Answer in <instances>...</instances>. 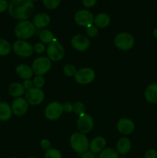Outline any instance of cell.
<instances>
[{"mask_svg":"<svg viewBox=\"0 0 157 158\" xmlns=\"http://www.w3.org/2000/svg\"><path fill=\"white\" fill-rule=\"evenodd\" d=\"M35 9L33 2L31 0H10L8 11L12 18L26 20L32 15Z\"/></svg>","mask_w":157,"mask_h":158,"instance_id":"6da1fadb","label":"cell"},{"mask_svg":"<svg viewBox=\"0 0 157 158\" xmlns=\"http://www.w3.org/2000/svg\"><path fill=\"white\" fill-rule=\"evenodd\" d=\"M35 32V27L32 22L22 20L15 26V36L20 40H26L31 38Z\"/></svg>","mask_w":157,"mask_h":158,"instance_id":"7a4b0ae2","label":"cell"},{"mask_svg":"<svg viewBox=\"0 0 157 158\" xmlns=\"http://www.w3.org/2000/svg\"><path fill=\"white\" fill-rule=\"evenodd\" d=\"M70 145L72 149L78 154H83L89 149V143L84 134L75 132L70 137Z\"/></svg>","mask_w":157,"mask_h":158,"instance_id":"3957f363","label":"cell"},{"mask_svg":"<svg viewBox=\"0 0 157 158\" xmlns=\"http://www.w3.org/2000/svg\"><path fill=\"white\" fill-rule=\"evenodd\" d=\"M46 52H47L48 58L51 61L57 62L61 60L64 57L65 49L61 43L54 40L48 46Z\"/></svg>","mask_w":157,"mask_h":158,"instance_id":"277c9868","label":"cell"},{"mask_svg":"<svg viewBox=\"0 0 157 158\" xmlns=\"http://www.w3.org/2000/svg\"><path fill=\"white\" fill-rule=\"evenodd\" d=\"M134 43L133 36L128 32H121L114 39V44L120 50H129L133 47Z\"/></svg>","mask_w":157,"mask_h":158,"instance_id":"5b68a950","label":"cell"},{"mask_svg":"<svg viewBox=\"0 0 157 158\" xmlns=\"http://www.w3.org/2000/svg\"><path fill=\"white\" fill-rule=\"evenodd\" d=\"M52 62L48 57H38L32 63V69L36 76H43L50 69Z\"/></svg>","mask_w":157,"mask_h":158,"instance_id":"8992f818","label":"cell"},{"mask_svg":"<svg viewBox=\"0 0 157 158\" xmlns=\"http://www.w3.org/2000/svg\"><path fill=\"white\" fill-rule=\"evenodd\" d=\"M14 52L21 57H29L32 55L34 52L33 47L26 40H17L12 46Z\"/></svg>","mask_w":157,"mask_h":158,"instance_id":"52a82bcc","label":"cell"},{"mask_svg":"<svg viewBox=\"0 0 157 158\" xmlns=\"http://www.w3.org/2000/svg\"><path fill=\"white\" fill-rule=\"evenodd\" d=\"M95 77V72L89 67L82 68L76 71L75 74V80L79 84H89L92 83Z\"/></svg>","mask_w":157,"mask_h":158,"instance_id":"ba28073f","label":"cell"},{"mask_svg":"<svg viewBox=\"0 0 157 158\" xmlns=\"http://www.w3.org/2000/svg\"><path fill=\"white\" fill-rule=\"evenodd\" d=\"M44 93L39 88L32 87L28 89L26 93V100L28 103L32 106L39 105L44 100Z\"/></svg>","mask_w":157,"mask_h":158,"instance_id":"9c48e42d","label":"cell"},{"mask_svg":"<svg viewBox=\"0 0 157 158\" xmlns=\"http://www.w3.org/2000/svg\"><path fill=\"white\" fill-rule=\"evenodd\" d=\"M63 106L58 102H52L49 103L45 110V116L49 120H55L59 118L62 114Z\"/></svg>","mask_w":157,"mask_h":158,"instance_id":"30bf717a","label":"cell"},{"mask_svg":"<svg viewBox=\"0 0 157 158\" xmlns=\"http://www.w3.org/2000/svg\"><path fill=\"white\" fill-rule=\"evenodd\" d=\"M75 22L80 26L87 27L89 25H92L93 23L94 17L91 12L85 9H81L76 12L74 16Z\"/></svg>","mask_w":157,"mask_h":158,"instance_id":"8fae6325","label":"cell"},{"mask_svg":"<svg viewBox=\"0 0 157 158\" xmlns=\"http://www.w3.org/2000/svg\"><path fill=\"white\" fill-rule=\"evenodd\" d=\"M94 121L92 117L87 114H84L79 116L77 120V127L80 133L88 134L90 132L93 128Z\"/></svg>","mask_w":157,"mask_h":158,"instance_id":"7c38bea8","label":"cell"},{"mask_svg":"<svg viewBox=\"0 0 157 158\" xmlns=\"http://www.w3.org/2000/svg\"><path fill=\"white\" fill-rule=\"evenodd\" d=\"M72 46L75 50L83 52L87 50L90 46V41L86 36L83 35H76L71 40Z\"/></svg>","mask_w":157,"mask_h":158,"instance_id":"4fadbf2b","label":"cell"},{"mask_svg":"<svg viewBox=\"0 0 157 158\" xmlns=\"http://www.w3.org/2000/svg\"><path fill=\"white\" fill-rule=\"evenodd\" d=\"M12 110L15 115L16 116H22L27 111L29 107V103L26 101V100L22 97H18L14 101L12 104Z\"/></svg>","mask_w":157,"mask_h":158,"instance_id":"5bb4252c","label":"cell"},{"mask_svg":"<svg viewBox=\"0 0 157 158\" xmlns=\"http://www.w3.org/2000/svg\"><path fill=\"white\" fill-rule=\"evenodd\" d=\"M117 129L124 135L131 134L135 130V124L131 120L127 118H122L117 123Z\"/></svg>","mask_w":157,"mask_h":158,"instance_id":"9a60e30c","label":"cell"},{"mask_svg":"<svg viewBox=\"0 0 157 158\" xmlns=\"http://www.w3.org/2000/svg\"><path fill=\"white\" fill-rule=\"evenodd\" d=\"M106 144V140L103 137H96L90 142L89 149L93 154H98L104 150Z\"/></svg>","mask_w":157,"mask_h":158,"instance_id":"2e32d148","label":"cell"},{"mask_svg":"<svg viewBox=\"0 0 157 158\" xmlns=\"http://www.w3.org/2000/svg\"><path fill=\"white\" fill-rule=\"evenodd\" d=\"M49 23H50V16L46 12L36 14L33 19L34 26L38 29L46 27Z\"/></svg>","mask_w":157,"mask_h":158,"instance_id":"e0dca14e","label":"cell"},{"mask_svg":"<svg viewBox=\"0 0 157 158\" xmlns=\"http://www.w3.org/2000/svg\"><path fill=\"white\" fill-rule=\"evenodd\" d=\"M144 95L148 102L151 103H157V83L149 85L145 90Z\"/></svg>","mask_w":157,"mask_h":158,"instance_id":"ac0fdd59","label":"cell"},{"mask_svg":"<svg viewBox=\"0 0 157 158\" xmlns=\"http://www.w3.org/2000/svg\"><path fill=\"white\" fill-rule=\"evenodd\" d=\"M15 73L20 78L23 80H29L33 75V70L26 64H20L15 68Z\"/></svg>","mask_w":157,"mask_h":158,"instance_id":"d6986e66","label":"cell"},{"mask_svg":"<svg viewBox=\"0 0 157 158\" xmlns=\"http://www.w3.org/2000/svg\"><path fill=\"white\" fill-rule=\"evenodd\" d=\"M131 141L128 137H122L116 143V151L120 154H126L131 149Z\"/></svg>","mask_w":157,"mask_h":158,"instance_id":"ffe728a7","label":"cell"},{"mask_svg":"<svg viewBox=\"0 0 157 158\" xmlns=\"http://www.w3.org/2000/svg\"><path fill=\"white\" fill-rule=\"evenodd\" d=\"M9 94L13 97H21L25 94V88L19 83H12L9 86Z\"/></svg>","mask_w":157,"mask_h":158,"instance_id":"44dd1931","label":"cell"},{"mask_svg":"<svg viewBox=\"0 0 157 158\" xmlns=\"http://www.w3.org/2000/svg\"><path fill=\"white\" fill-rule=\"evenodd\" d=\"M93 23L96 27H107L110 23V17L106 13H99L94 18Z\"/></svg>","mask_w":157,"mask_h":158,"instance_id":"7402d4cb","label":"cell"},{"mask_svg":"<svg viewBox=\"0 0 157 158\" xmlns=\"http://www.w3.org/2000/svg\"><path fill=\"white\" fill-rule=\"evenodd\" d=\"M12 115V107L5 102L0 103V120L6 121L9 120Z\"/></svg>","mask_w":157,"mask_h":158,"instance_id":"603a6c76","label":"cell"},{"mask_svg":"<svg viewBox=\"0 0 157 158\" xmlns=\"http://www.w3.org/2000/svg\"><path fill=\"white\" fill-rule=\"evenodd\" d=\"M38 38L42 43L47 44H49L55 40L53 33L49 29H42L38 34Z\"/></svg>","mask_w":157,"mask_h":158,"instance_id":"cb8c5ba5","label":"cell"},{"mask_svg":"<svg viewBox=\"0 0 157 158\" xmlns=\"http://www.w3.org/2000/svg\"><path fill=\"white\" fill-rule=\"evenodd\" d=\"M11 52V45L6 40L0 38V56H5Z\"/></svg>","mask_w":157,"mask_h":158,"instance_id":"d4e9b609","label":"cell"},{"mask_svg":"<svg viewBox=\"0 0 157 158\" xmlns=\"http://www.w3.org/2000/svg\"><path fill=\"white\" fill-rule=\"evenodd\" d=\"M99 158H119V153L113 148H106L100 152Z\"/></svg>","mask_w":157,"mask_h":158,"instance_id":"484cf974","label":"cell"},{"mask_svg":"<svg viewBox=\"0 0 157 158\" xmlns=\"http://www.w3.org/2000/svg\"><path fill=\"white\" fill-rule=\"evenodd\" d=\"M45 158H62V154L55 148H49L45 153Z\"/></svg>","mask_w":157,"mask_h":158,"instance_id":"4316f807","label":"cell"},{"mask_svg":"<svg viewBox=\"0 0 157 158\" xmlns=\"http://www.w3.org/2000/svg\"><path fill=\"white\" fill-rule=\"evenodd\" d=\"M73 112L78 117L86 114V106L81 102H76L73 104Z\"/></svg>","mask_w":157,"mask_h":158,"instance_id":"83f0119b","label":"cell"},{"mask_svg":"<svg viewBox=\"0 0 157 158\" xmlns=\"http://www.w3.org/2000/svg\"><path fill=\"white\" fill-rule=\"evenodd\" d=\"M61 0H42L44 6L49 9H55L59 6Z\"/></svg>","mask_w":157,"mask_h":158,"instance_id":"f1b7e54d","label":"cell"},{"mask_svg":"<svg viewBox=\"0 0 157 158\" xmlns=\"http://www.w3.org/2000/svg\"><path fill=\"white\" fill-rule=\"evenodd\" d=\"M76 69L74 66L71 64H67L63 67V73H65V75H66L67 77H75V74L76 73Z\"/></svg>","mask_w":157,"mask_h":158,"instance_id":"f546056e","label":"cell"},{"mask_svg":"<svg viewBox=\"0 0 157 158\" xmlns=\"http://www.w3.org/2000/svg\"><path fill=\"white\" fill-rule=\"evenodd\" d=\"M86 34L88 35V36L91 37V38H94L98 34V29H97L96 26L95 25H89L86 27Z\"/></svg>","mask_w":157,"mask_h":158,"instance_id":"4dcf8cb0","label":"cell"},{"mask_svg":"<svg viewBox=\"0 0 157 158\" xmlns=\"http://www.w3.org/2000/svg\"><path fill=\"white\" fill-rule=\"evenodd\" d=\"M32 82H33L34 87L41 89L45 84V79L42 76H36V77L33 79V81Z\"/></svg>","mask_w":157,"mask_h":158,"instance_id":"1f68e13d","label":"cell"},{"mask_svg":"<svg viewBox=\"0 0 157 158\" xmlns=\"http://www.w3.org/2000/svg\"><path fill=\"white\" fill-rule=\"evenodd\" d=\"M33 49L36 53L40 54L44 52L45 49H46V47H45L44 44L42 43H37L33 46Z\"/></svg>","mask_w":157,"mask_h":158,"instance_id":"d6a6232c","label":"cell"},{"mask_svg":"<svg viewBox=\"0 0 157 158\" xmlns=\"http://www.w3.org/2000/svg\"><path fill=\"white\" fill-rule=\"evenodd\" d=\"M9 8V2L6 0H0V13L6 12Z\"/></svg>","mask_w":157,"mask_h":158,"instance_id":"836d02e7","label":"cell"},{"mask_svg":"<svg viewBox=\"0 0 157 158\" xmlns=\"http://www.w3.org/2000/svg\"><path fill=\"white\" fill-rule=\"evenodd\" d=\"M145 158H157L156 151L153 149L149 150L145 154Z\"/></svg>","mask_w":157,"mask_h":158,"instance_id":"e575fe53","label":"cell"},{"mask_svg":"<svg viewBox=\"0 0 157 158\" xmlns=\"http://www.w3.org/2000/svg\"><path fill=\"white\" fill-rule=\"evenodd\" d=\"M97 0H83V4L85 7L91 8L95 6Z\"/></svg>","mask_w":157,"mask_h":158,"instance_id":"d590c367","label":"cell"},{"mask_svg":"<svg viewBox=\"0 0 157 158\" xmlns=\"http://www.w3.org/2000/svg\"><path fill=\"white\" fill-rule=\"evenodd\" d=\"M63 106V111L66 113H71L72 111H73V105L71 104L70 103H65L62 105Z\"/></svg>","mask_w":157,"mask_h":158,"instance_id":"8d00e7d4","label":"cell"},{"mask_svg":"<svg viewBox=\"0 0 157 158\" xmlns=\"http://www.w3.org/2000/svg\"><path fill=\"white\" fill-rule=\"evenodd\" d=\"M40 145H41L42 148H43V149L45 150H49V148H50L51 147V143L50 141H49V140H46V139H44V140H42L41 141V143H40Z\"/></svg>","mask_w":157,"mask_h":158,"instance_id":"74e56055","label":"cell"},{"mask_svg":"<svg viewBox=\"0 0 157 158\" xmlns=\"http://www.w3.org/2000/svg\"><path fill=\"white\" fill-rule=\"evenodd\" d=\"M23 86H24L25 89H31V88L33 87V82L30 80H25L23 82Z\"/></svg>","mask_w":157,"mask_h":158,"instance_id":"f35d334b","label":"cell"},{"mask_svg":"<svg viewBox=\"0 0 157 158\" xmlns=\"http://www.w3.org/2000/svg\"><path fill=\"white\" fill-rule=\"evenodd\" d=\"M82 158H95V157L93 153H92L91 151H86V152L83 153Z\"/></svg>","mask_w":157,"mask_h":158,"instance_id":"ab89813d","label":"cell"},{"mask_svg":"<svg viewBox=\"0 0 157 158\" xmlns=\"http://www.w3.org/2000/svg\"><path fill=\"white\" fill-rule=\"evenodd\" d=\"M153 35L155 38L157 39V28H155V29L153 30Z\"/></svg>","mask_w":157,"mask_h":158,"instance_id":"60d3db41","label":"cell"},{"mask_svg":"<svg viewBox=\"0 0 157 158\" xmlns=\"http://www.w3.org/2000/svg\"><path fill=\"white\" fill-rule=\"evenodd\" d=\"M32 2H36V1H38V0H31Z\"/></svg>","mask_w":157,"mask_h":158,"instance_id":"b9f144b4","label":"cell"},{"mask_svg":"<svg viewBox=\"0 0 157 158\" xmlns=\"http://www.w3.org/2000/svg\"><path fill=\"white\" fill-rule=\"evenodd\" d=\"M119 158H125V157H119Z\"/></svg>","mask_w":157,"mask_h":158,"instance_id":"7bdbcfd3","label":"cell"},{"mask_svg":"<svg viewBox=\"0 0 157 158\" xmlns=\"http://www.w3.org/2000/svg\"><path fill=\"white\" fill-rule=\"evenodd\" d=\"M0 103H1V97H0Z\"/></svg>","mask_w":157,"mask_h":158,"instance_id":"ee69618b","label":"cell"},{"mask_svg":"<svg viewBox=\"0 0 157 158\" xmlns=\"http://www.w3.org/2000/svg\"><path fill=\"white\" fill-rule=\"evenodd\" d=\"M28 158H35V157H28Z\"/></svg>","mask_w":157,"mask_h":158,"instance_id":"f6af8a7d","label":"cell"},{"mask_svg":"<svg viewBox=\"0 0 157 158\" xmlns=\"http://www.w3.org/2000/svg\"><path fill=\"white\" fill-rule=\"evenodd\" d=\"M10 158H16V157H10Z\"/></svg>","mask_w":157,"mask_h":158,"instance_id":"bcb514c9","label":"cell"},{"mask_svg":"<svg viewBox=\"0 0 157 158\" xmlns=\"http://www.w3.org/2000/svg\"><path fill=\"white\" fill-rule=\"evenodd\" d=\"M156 83H157V82H156Z\"/></svg>","mask_w":157,"mask_h":158,"instance_id":"7dc6e473","label":"cell"}]
</instances>
